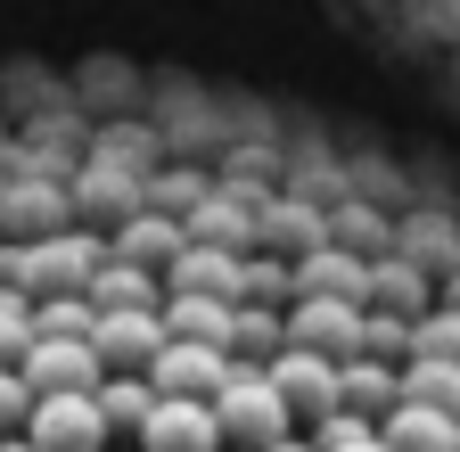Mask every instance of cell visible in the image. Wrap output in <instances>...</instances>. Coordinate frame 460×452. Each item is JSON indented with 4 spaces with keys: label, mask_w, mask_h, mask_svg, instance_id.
I'll return each instance as SVG.
<instances>
[{
    "label": "cell",
    "mask_w": 460,
    "mask_h": 452,
    "mask_svg": "<svg viewBox=\"0 0 460 452\" xmlns=\"http://www.w3.org/2000/svg\"><path fill=\"white\" fill-rule=\"evenodd\" d=\"M345 452H386V444H378V436H362V444H345Z\"/></svg>",
    "instance_id": "603a6c76"
},
{
    "label": "cell",
    "mask_w": 460,
    "mask_h": 452,
    "mask_svg": "<svg viewBox=\"0 0 460 452\" xmlns=\"http://www.w3.org/2000/svg\"><path fill=\"white\" fill-rule=\"evenodd\" d=\"M288 346L279 305H230V362H271Z\"/></svg>",
    "instance_id": "e0dca14e"
},
{
    "label": "cell",
    "mask_w": 460,
    "mask_h": 452,
    "mask_svg": "<svg viewBox=\"0 0 460 452\" xmlns=\"http://www.w3.org/2000/svg\"><path fill=\"white\" fill-rule=\"evenodd\" d=\"M107 420L91 394H33V412H25V444L33 452H107Z\"/></svg>",
    "instance_id": "3957f363"
},
{
    "label": "cell",
    "mask_w": 460,
    "mask_h": 452,
    "mask_svg": "<svg viewBox=\"0 0 460 452\" xmlns=\"http://www.w3.org/2000/svg\"><path fill=\"white\" fill-rule=\"evenodd\" d=\"M214 403V428H222V452H263L279 436H296V420H288V403L271 394L263 362H230V378L206 394Z\"/></svg>",
    "instance_id": "6da1fadb"
},
{
    "label": "cell",
    "mask_w": 460,
    "mask_h": 452,
    "mask_svg": "<svg viewBox=\"0 0 460 452\" xmlns=\"http://www.w3.org/2000/svg\"><path fill=\"white\" fill-rule=\"evenodd\" d=\"M83 305L91 313H124V305H164V279L124 263V255H99V271L83 279Z\"/></svg>",
    "instance_id": "8fae6325"
},
{
    "label": "cell",
    "mask_w": 460,
    "mask_h": 452,
    "mask_svg": "<svg viewBox=\"0 0 460 452\" xmlns=\"http://www.w3.org/2000/svg\"><path fill=\"white\" fill-rule=\"evenodd\" d=\"M452 412H428V403H394L378 412V444L386 452H452Z\"/></svg>",
    "instance_id": "7c38bea8"
},
{
    "label": "cell",
    "mask_w": 460,
    "mask_h": 452,
    "mask_svg": "<svg viewBox=\"0 0 460 452\" xmlns=\"http://www.w3.org/2000/svg\"><path fill=\"white\" fill-rule=\"evenodd\" d=\"M337 403H345V412H362V420L394 412V362H378V354L337 362Z\"/></svg>",
    "instance_id": "5bb4252c"
},
{
    "label": "cell",
    "mask_w": 460,
    "mask_h": 452,
    "mask_svg": "<svg viewBox=\"0 0 460 452\" xmlns=\"http://www.w3.org/2000/svg\"><path fill=\"white\" fill-rule=\"evenodd\" d=\"M156 321H164V337H198V346H222L230 354V305L222 297H164Z\"/></svg>",
    "instance_id": "9a60e30c"
},
{
    "label": "cell",
    "mask_w": 460,
    "mask_h": 452,
    "mask_svg": "<svg viewBox=\"0 0 460 452\" xmlns=\"http://www.w3.org/2000/svg\"><path fill=\"white\" fill-rule=\"evenodd\" d=\"M164 346V321L156 305H124V313H91V354L99 370H148Z\"/></svg>",
    "instance_id": "8992f818"
},
{
    "label": "cell",
    "mask_w": 460,
    "mask_h": 452,
    "mask_svg": "<svg viewBox=\"0 0 460 452\" xmlns=\"http://www.w3.org/2000/svg\"><path fill=\"white\" fill-rule=\"evenodd\" d=\"M91 403H99V420H107L115 436H140V420H148V403H156V386H148L140 370H107V378L91 386Z\"/></svg>",
    "instance_id": "2e32d148"
},
{
    "label": "cell",
    "mask_w": 460,
    "mask_h": 452,
    "mask_svg": "<svg viewBox=\"0 0 460 452\" xmlns=\"http://www.w3.org/2000/svg\"><path fill=\"white\" fill-rule=\"evenodd\" d=\"M263 452H313V444H305V436H279V444H263Z\"/></svg>",
    "instance_id": "7402d4cb"
},
{
    "label": "cell",
    "mask_w": 460,
    "mask_h": 452,
    "mask_svg": "<svg viewBox=\"0 0 460 452\" xmlns=\"http://www.w3.org/2000/svg\"><path fill=\"white\" fill-rule=\"evenodd\" d=\"M17 378H25L33 394H91L107 370H99V354H91V337H33L25 362H17Z\"/></svg>",
    "instance_id": "5b68a950"
},
{
    "label": "cell",
    "mask_w": 460,
    "mask_h": 452,
    "mask_svg": "<svg viewBox=\"0 0 460 452\" xmlns=\"http://www.w3.org/2000/svg\"><path fill=\"white\" fill-rule=\"evenodd\" d=\"M263 378H271V394L288 403V420H321V412H337V362L329 354H305V346H279L271 362H263Z\"/></svg>",
    "instance_id": "277c9868"
},
{
    "label": "cell",
    "mask_w": 460,
    "mask_h": 452,
    "mask_svg": "<svg viewBox=\"0 0 460 452\" xmlns=\"http://www.w3.org/2000/svg\"><path fill=\"white\" fill-rule=\"evenodd\" d=\"M181 247H190V231H181L172 214H156V206L124 214V222L107 231V255H124V263H140V271H164V263L181 255Z\"/></svg>",
    "instance_id": "30bf717a"
},
{
    "label": "cell",
    "mask_w": 460,
    "mask_h": 452,
    "mask_svg": "<svg viewBox=\"0 0 460 452\" xmlns=\"http://www.w3.org/2000/svg\"><path fill=\"white\" fill-rule=\"evenodd\" d=\"M156 394H190V403H206V394L230 378V354L222 346H198V337H164L156 346V362L140 370Z\"/></svg>",
    "instance_id": "52a82bcc"
},
{
    "label": "cell",
    "mask_w": 460,
    "mask_h": 452,
    "mask_svg": "<svg viewBox=\"0 0 460 452\" xmlns=\"http://www.w3.org/2000/svg\"><path fill=\"white\" fill-rule=\"evenodd\" d=\"M33 337H91V305L83 297H41L33 305Z\"/></svg>",
    "instance_id": "ffe728a7"
},
{
    "label": "cell",
    "mask_w": 460,
    "mask_h": 452,
    "mask_svg": "<svg viewBox=\"0 0 460 452\" xmlns=\"http://www.w3.org/2000/svg\"><path fill=\"white\" fill-rule=\"evenodd\" d=\"M452 452H460V428H452Z\"/></svg>",
    "instance_id": "cb8c5ba5"
},
{
    "label": "cell",
    "mask_w": 460,
    "mask_h": 452,
    "mask_svg": "<svg viewBox=\"0 0 460 452\" xmlns=\"http://www.w3.org/2000/svg\"><path fill=\"white\" fill-rule=\"evenodd\" d=\"M279 329H288V346L329 354V362H354L362 354V305H345V297H288L279 305Z\"/></svg>",
    "instance_id": "7a4b0ae2"
},
{
    "label": "cell",
    "mask_w": 460,
    "mask_h": 452,
    "mask_svg": "<svg viewBox=\"0 0 460 452\" xmlns=\"http://www.w3.org/2000/svg\"><path fill=\"white\" fill-rule=\"evenodd\" d=\"M25 412H33V386L17 370H0V436H25Z\"/></svg>",
    "instance_id": "44dd1931"
},
{
    "label": "cell",
    "mask_w": 460,
    "mask_h": 452,
    "mask_svg": "<svg viewBox=\"0 0 460 452\" xmlns=\"http://www.w3.org/2000/svg\"><path fill=\"white\" fill-rule=\"evenodd\" d=\"M140 452H222L214 403H190V394H156L140 420Z\"/></svg>",
    "instance_id": "ba28073f"
},
{
    "label": "cell",
    "mask_w": 460,
    "mask_h": 452,
    "mask_svg": "<svg viewBox=\"0 0 460 452\" xmlns=\"http://www.w3.org/2000/svg\"><path fill=\"white\" fill-rule=\"evenodd\" d=\"M239 271H247V255H230V247H181L156 279H164V297H222V305H239Z\"/></svg>",
    "instance_id": "9c48e42d"
},
{
    "label": "cell",
    "mask_w": 460,
    "mask_h": 452,
    "mask_svg": "<svg viewBox=\"0 0 460 452\" xmlns=\"http://www.w3.org/2000/svg\"><path fill=\"white\" fill-rule=\"evenodd\" d=\"M411 354H436V362H460V305H428L411 321Z\"/></svg>",
    "instance_id": "d6986e66"
},
{
    "label": "cell",
    "mask_w": 460,
    "mask_h": 452,
    "mask_svg": "<svg viewBox=\"0 0 460 452\" xmlns=\"http://www.w3.org/2000/svg\"><path fill=\"white\" fill-rule=\"evenodd\" d=\"M394 403H428V412H452V420H460V362L402 354V370H394Z\"/></svg>",
    "instance_id": "4fadbf2b"
},
{
    "label": "cell",
    "mask_w": 460,
    "mask_h": 452,
    "mask_svg": "<svg viewBox=\"0 0 460 452\" xmlns=\"http://www.w3.org/2000/svg\"><path fill=\"white\" fill-rule=\"evenodd\" d=\"M33 346V297H17L9 279H0V370H17Z\"/></svg>",
    "instance_id": "ac0fdd59"
}]
</instances>
